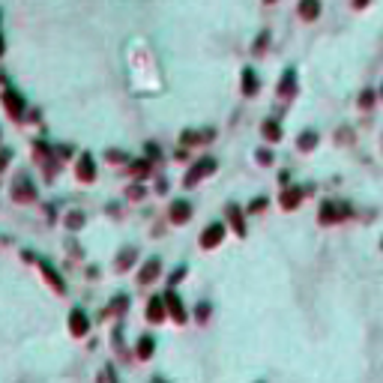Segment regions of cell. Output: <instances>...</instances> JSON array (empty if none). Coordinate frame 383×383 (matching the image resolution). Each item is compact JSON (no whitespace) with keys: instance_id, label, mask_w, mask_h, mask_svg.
<instances>
[{"instance_id":"cell-26","label":"cell","mask_w":383,"mask_h":383,"mask_svg":"<svg viewBox=\"0 0 383 383\" xmlns=\"http://www.w3.org/2000/svg\"><path fill=\"white\" fill-rule=\"evenodd\" d=\"M207 314H209V305L204 302V305H198V320H207Z\"/></svg>"},{"instance_id":"cell-1","label":"cell","mask_w":383,"mask_h":383,"mask_svg":"<svg viewBox=\"0 0 383 383\" xmlns=\"http://www.w3.org/2000/svg\"><path fill=\"white\" fill-rule=\"evenodd\" d=\"M213 171H216V162H213V159H204V162H198V165H195V171H189V174H186V186H195V183H198L201 177L213 174Z\"/></svg>"},{"instance_id":"cell-15","label":"cell","mask_w":383,"mask_h":383,"mask_svg":"<svg viewBox=\"0 0 383 383\" xmlns=\"http://www.w3.org/2000/svg\"><path fill=\"white\" fill-rule=\"evenodd\" d=\"M317 144V132H302L299 135V150H312Z\"/></svg>"},{"instance_id":"cell-11","label":"cell","mask_w":383,"mask_h":383,"mask_svg":"<svg viewBox=\"0 0 383 383\" xmlns=\"http://www.w3.org/2000/svg\"><path fill=\"white\" fill-rule=\"evenodd\" d=\"M156 276H159V261L153 258V261H150V263H147V266L138 273V281H153Z\"/></svg>"},{"instance_id":"cell-22","label":"cell","mask_w":383,"mask_h":383,"mask_svg":"<svg viewBox=\"0 0 383 383\" xmlns=\"http://www.w3.org/2000/svg\"><path fill=\"white\" fill-rule=\"evenodd\" d=\"M126 305H129V296H117V299L111 302V309H114V312H123Z\"/></svg>"},{"instance_id":"cell-5","label":"cell","mask_w":383,"mask_h":383,"mask_svg":"<svg viewBox=\"0 0 383 383\" xmlns=\"http://www.w3.org/2000/svg\"><path fill=\"white\" fill-rule=\"evenodd\" d=\"M165 302H168V309H171V317H174L177 323H183V320H186V312H183L180 296H177L174 291H168V294H165Z\"/></svg>"},{"instance_id":"cell-17","label":"cell","mask_w":383,"mask_h":383,"mask_svg":"<svg viewBox=\"0 0 383 383\" xmlns=\"http://www.w3.org/2000/svg\"><path fill=\"white\" fill-rule=\"evenodd\" d=\"M132 258H135V248H126L120 258H117V270H129V266H132Z\"/></svg>"},{"instance_id":"cell-21","label":"cell","mask_w":383,"mask_h":383,"mask_svg":"<svg viewBox=\"0 0 383 383\" xmlns=\"http://www.w3.org/2000/svg\"><path fill=\"white\" fill-rule=\"evenodd\" d=\"M132 171H135L138 177H147V174H150V162H135V165H132Z\"/></svg>"},{"instance_id":"cell-24","label":"cell","mask_w":383,"mask_h":383,"mask_svg":"<svg viewBox=\"0 0 383 383\" xmlns=\"http://www.w3.org/2000/svg\"><path fill=\"white\" fill-rule=\"evenodd\" d=\"M263 207H266V198H255L248 209H252V213H258V209H263Z\"/></svg>"},{"instance_id":"cell-23","label":"cell","mask_w":383,"mask_h":383,"mask_svg":"<svg viewBox=\"0 0 383 383\" xmlns=\"http://www.w3.org/2000/svg\"><path fill=\"white\" fill-rule=\"evenodd\" d=\"M66 225H69V227H81V213H72L69 219H66Z\"/></svg>"},{"instance_id":"cell-27","label":"cell","mask_w":383,"mask_h":383,"mask_svg":"<svg viewBox=\"0 0 383 383\" xmlns=\"http://www.w3.org/2000/svg\"><path fill=\"white\" fill-rule=\"evenodd\" d=\"M258 162H273V153L270 150H258Z\"/></svg>"},{"instance_id":"cell-28","label":"cell","mask_w":383,"mask_h":383,"mask_svg":"<svg viewBox=\"0 0 383 383\" xmlns=\"http://www.w3.org/2000/svg\"><path fill=\"white\" fill-rule=\"evenodd\" d=\"M366 3H368V0H356V6H366Z\"/></svg>"},{"instance_id":"cell-10","label":"cell","mask_w":383,"mask_h":383,"mask_svg":"<svg viewBox=\"0 0 383 383\" xmlns=\"http://www.w3.org/2000/svg\"><path fill=\"white\" fill-rule=\"evenodd\" d=\"M243 90L245 96H252L258 90V78H255V69H243Z\"/></svg>"},{"instance_id":"cell-18","label":"cell","mask_w":383,"mask_h":383,"mask_svg":"<svg viewBox=\"0 0 383 383\" xmlns=\"http://www.w3.org/2000/svg\"><path fill=\"white\" fill-rule=\"evenodd\" d=\"M165 317V312H162V299H150V320H162Z\"/></svg>"},{"instance_id":"cell-14","label":"cell","mask_w":383,"mask_h":383,"mask_svg":"<svg viewBox=\"0 0 383 383\" xmlns=\"http://www.w3.org/2000/svg\"><path fill=\"white\" fill-rule=\"evenodd\" d=\"M299 204V189H288L281 195V207H296Z\"/></svg>"},{"instance_id":"cell-19","label":"cell","mask_w":383,"mask_h":383,"mask_svg":"<svg viewBox=\"0 0 383 383\" xmlns=\"http://www.w3.org/2000/svg\"><path fill=\"white\" fill-rule=\"evenodd\" d=\"M150 353H153V338H141V341H138V356H141V359H147Z\"/></svg>"},{"instance_id":"cell-13","label":"cell","mask_w":383,"mask_h":383,"mask_svg":"<svg viewBox=\"0 0 383 383\" xmlns=\"http://www.w3.org/2000/svg\"><path fill=\"white\" fill-rule=\"evenodd\" d=\"M263 135H266L270 141H279V138H281L279 123H276V120H266V123H263Z\"/></svg>"},{"instance_id":"cell-2","label":"cell","mask_w":383,"mask_h":383,"mask_svg":"<svg viewBox=\"0 0 383 383\" xmlns=\"http://www.w3.org/2000/svg\"><path fill=\"white\" fill-rule=\"evenodd\" d=\"M222 237H225V225H219V222H216V225H209L207 231H204L201 245H204V248H213V245L222 243Z\"/></svg>"},{"instance_id":"cell-12","label":"cell","mask_w":383,"mask_h":383,"mask_svg":"<svg viewBox=\"0 0 383 383\" xmlns=\"http://www.w3.org/2000/svg\"><path fill=\"white\" fill-rule=\"evenodd\" d=\"M291 93H294V72H288V75L281 78V84H279V96H284V99H288Z\"/></svg>"},{"instance_id":"cell-4","label":"cell","mask_w":383,"mask_h":383,"mask_svg":"<svg viewBox=\"0 0 383 383\" xmlns=\"http://www.w3.org/2000/svg\"><path fill=\"white\" fill-rule=\"evenodd\" d=\"M341 213H344V207H341V204H323V207H320V222H323V225H332V222H338V219H341Z\"/></svg>"},{"instance_id":"cell-25","label":"cell","mask_w":383,"mask_h":383,"mask_svg":"<svg viewBox=\"0 0 383 383\" xmlns=\"http://www.w3.org/2000/svg\"><path fill=\"white\" fill-rule=\"evenodd\" d=\"M266 39H270V33H261V36H258V42H255V51H258V54L263 51V45H266Z\"/></svg>"},{"instance_id":"cell-3","label":"cell","mask_w":383,"mask_h":383,"mask_svg":"<svg viewBox=\"0 0 383 383\" xmlns=\"http://www.w3.org/2000/svg\"><path fill=\"white\" fill-rule=\"evenodd\" d=\"M3 102H6V108H9V114L12 117H21L24 114V96H18L15 90H6V96H3Z\"/></svg>"},{"instance_id":"cell-29","label":"cell","mask_w":383,"mask_h":383,"mask_svg":"<svg viewBox=\"0 0 383 383\" xmlns=\"http://www.w3.org/2000/svg\"><path fill=\"white\" fill-rule=\"evenodd\" d=\"M266 3H273V0H266Z\"/></svg>"},{"instance_id":"cell-6","label":"cell","mask_w":383,"mask_h":383,"mask_svg":"<svg viewBox=\"0 0 383 383\" xmlns=\"http://www.w3.org/2000/svg\"><path fill=\"white\" fill-rule=\"evenodd\" d=\"M69 327H72V332H75V335H84V332H87V317H84V312H81V309H78V312H72Z\"/></svg>"},{"instance_id":"cell-7","label":"cell","mask_w":383,"mask_h":383,"mask_svg":"<svg viewBox=\"0 0 383 383\" xmlns=\"http://www.w3.org/2000/svg\"><path fill=\"white\" fill-rule=\"evenodd\" d=\"M192 216V207H189V201H177L174 207H171V219L174 222H186Z\"/></svg>"},{"instance_id":"cell-8","label":"cell","mask_w":383,"mask_h":383,"mask_svg":"<svg viewBox=\"0 0 383 383\" xmlns=\"http://www.w3.org/2000/svg\"><path fill=\"white\" fill-rule=\"evenodd\" d=\"M317 12H320V3H317V0H302V3H299V15L305 18V21H309V18H317Z\"/></svg>"},{"instance_id":"cell-20","label":"cell","mask_w":383,"mask_h":383,"mask_svg":"<svg viewBox=\"0 0 383 383\" xmlns=\"http://www.w3.org/2000/svg\"><path fill=\"white\" fill-rule=\"evenodd\" d=\"M231 222H234V231H237V234H245V225H243V219H240V209L237 207H231Z\"/></svg>"},{"instance_id":"cell-9","label":"cell","mask_w":383,"mask_h":383,"mask_svg":"<svg viewBox=\"0 0 383 383\" xmlns=\"http://www.w3.org/2000/svg\"><path fill=\"white\" fill-rule=\"evenodd\" d=\"M78 177H81V180H84V183H90V180H93V159L90 156H81V165H78Z\"/></svg>"},{"instance_id":"cell-16","label":"cell","mask_w":383,"mask_h":383,"mask_svg":"<svg viewBox=\"0 0 383 383\" xmlns=\"http://www.w3.org/2000/svg\"><path fill=\"white\" fill-rule=\"evenodd\" d=\"M33 198V189H30V183L24 180V183H18V192H15V201H30Z\"/></svg>"}]
</instances>
